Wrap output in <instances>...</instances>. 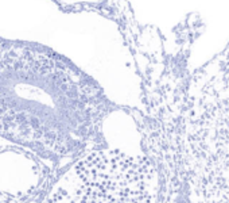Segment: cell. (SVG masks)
<instances>
[{"mask_svg": "<svg viewBox=\"0 0 229 203\" xmlns=\"http://www.w3.org/2000/svg\"><path fill=\"white\" fill-rule=\"evenodd\" d=\"M158 183L150 158L93 149L54 183L43 203H157Z\"/></svg>", "mask_w": 229, "mask_h": 203, "instance_id": "cell-2", "label": "cell"}, {"mask_svg": "<svg viewBox=\"0 0 229 203\" xmlns=\"http://www.w3.org/2000/svg\"><path fill=\"white\" fill-rule=\"evenodd\" d=\"M0 203H23V201L20 198L14 196L10 192H3L0 191Z\"/></svg>", "mask_w": 229, "mask_h": 203, "instance_id": "cell-3", "label": "cell"}, {"mask_svg": "<svg viewBox=\"0 0 229 203\" xmlns=\"http://www.w3.org/2000/svg\"><path fill=\"white\" fill-rule=\"evenodd\" d=\"M111 102L95 79L36 43L0 38V136L51 158L84 142Z\"/></svg>", "mask_w": 229, "mask_h": 203, "instance_id": "cell-1", "label": "cell"}]
</instances>
